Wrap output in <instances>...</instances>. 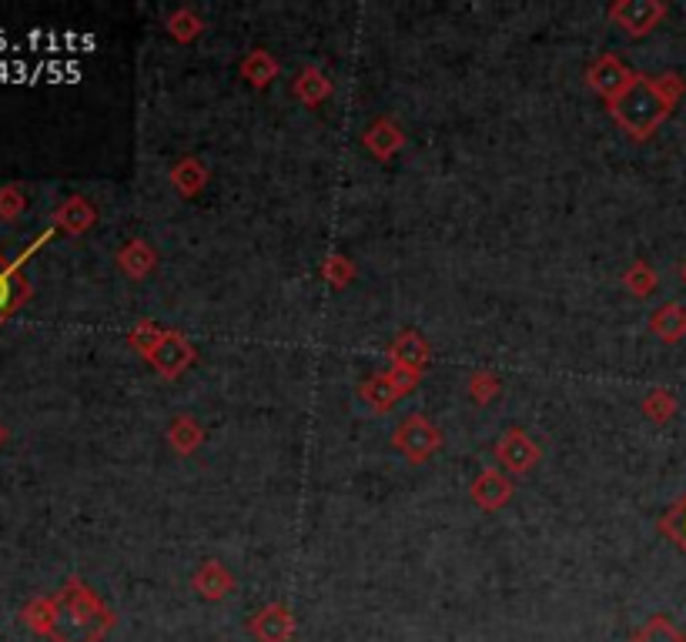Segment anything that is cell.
Returning <instances> with one entry per match:
<instances>
[{"label":"cell","instance_id":"6da1fadb","mask_svg":"<svg viewBox=\"0 0 686 642\" xmlns=\"http://www.w3.org/2000/svg\"><path fill=\"white\" fill-rule=\"evenodd\" d=\"M633 642H686V635H683L669 619L656 615V619H649V622L636 632Z\"/></svg>","mask_w":686,"mask_h":642},{"label":"cell","instance_id":"7a4b0ae2","mask_svg":"<svg viewBox=\"0 0 686 642\" xmlns=\"http://www.w3.org/2000/svg\"><path fill=\"white\" fill-rule=\"evenodd\" d=\"M663 532L686 552V499L673 506V512L663 519Z\"/></svg>","mask_w":686,"mask_h":642}]
</instances>
